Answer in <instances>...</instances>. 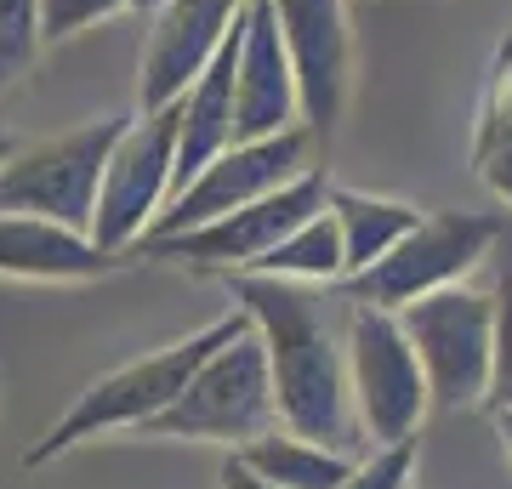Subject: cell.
<instances>
[{
	"instance_id": "1",
	"label": "cell",
	"mask_w": 512,
	"mask_h": 489,
	"mask_svg": "<svg viewBox=\"0 0 512 489\" xmlns=\"http://www.w3.org/2000/svg\"><path fill=\"white\" fill-rule=\"evenodd\" d=\"M234 308L251 313L256 336L274 370L279 427L302 438L359 450V416L348 387V336H336L325 302L296 279L274 273H234Z\"/></svg>"
},
{
	"instance_id": "2",
	"label": "cell",
	"mask_w": 512,
	"mask_h": 489,
	"mask_svg": "<svg viewBox=\"0 0 512 489\" xmlns=\"http://www.w3.org/2000/svg\"><path fill=\"white\" fill-rule=\"evenodd\" d=\"M239 330H251V313L245 308L222 313V319L200 325L194 336H177V342H165V347H154V353H143V359H131V364H120V370H109V376H97L92 387L35 438V450L23 455V467H46L57 455L80 450L86 438L120 433V427H137V433H143L148 421L165 416L171 404L183 399V387L194 381V370H200L222 342H234Z\"/></svg>"
},
{
	"instance_id": "3",
	"label": "cell",
	"mask_w": 512,
	"mask_h": 489,
	"mask_svg": "<svg viewBox=\"0 0 512 489\" xmlns=\"http://www.w3.org/2000/svg\"><path fill=\"white\" fill-rule=\"evenodd\" d=\"M279 427V399H274V370H268V347L262 336L239 330L234 342H222L211 359L194 370L183 399L165 416L143 427V438H194V444H251V438Z\"/></svg>"
},
{
	"instance_id": "4",
	"label": "cell",
	"mask_w": 512,
	"mask_h": 489,
	"mask_svg": "<svg viewBox=\"0 0 512 489\" xmlns=\"http://www.w3.org/2000/svg\"><path fill=\"white\" fill-rule=\"evenodd\" d=\"M131 126V114H103L74 131L40 137V143L18 148L0 165V211H23V217H52L63 228L92 234L97 222V194H103V171L120 143V131Z\"/></svg>"
},
{
	"instance_id": "5",
	"label": "cell",
	"mask_w": 512,
	"mask_h": 489,
	"mask_svg": "<svg viewBox=\"0 0 512 489\" xmlns=\"http://www.w3.org/2000/svg\"><path fill=\"white\" fill-rule=\"evenodd\" d=\"M348 387H353V416L370 444H404L433 410V387L416 359V342L404 330L399 313L353 302L348 308Z\"/></svg>"
},
{
	"instance_id": "6",
	"label": "cell",
	"mask_w": 512,
	"mask_h": 489,
	"mask_svg": "<svg viewBox=\"0 0 512 489\" xmlns=\"http://www.w3.org/2000/svg\"><path fill=\"white\" fill-rule=\"evenodd\" d=\"M507 222L495 211H433L421 217L376 268L348 279V302H370V308L404 313L410 302L433 296V290L461 285L467 273L495 251Z\"/></svg>"
},
{
	"instance_id": "7",
	"label": "cell",
	"mask_w": 512,
	"mask_h": 489,
	"mask_svg": "<svg viewBox=\"0 0 512 489\" xmlns=\"http://www.w3.org/2000/svg\"><path fill=\"white\" fill-rule=\"evenodd\" d=\"M177 126H183V103L154 114H131L120 143L103 171V194H97V222L92 239L103 251H137L148 228L177 194Z\"/></svg>"
},
{
	"instance_id": "8",
	"label": "cell",
	"mask_w": 512,
	"mask_h": 489,
	"mask_svg": "<svg viewBox=\"0 0 512 489\" xmlns=\"http://www.w3.org/2000/svg\"><path fill=\"white\" fill-rule=\"evenodd\" d=\"M410 342H416V359L427 370V387H433V410H467V404H484V387H490V353H495V290H433L399 313Z\"/></svg>"
},
{
	"instance_id": "9",
	"label": "cell",
	"mask_w": 512,
	"mask_h": 489,
	"mask_svg": "<svg viewBox=\"0 0 512 489\" xmlns=\"http://www.w3.org/2000/svg\"><path fill=\"white\" fill-rule=\"evenodd\" d=\"M313 154H319V137H313L308 126H291V131H279V137H256V143L222 148L217 160L205 165L200 177L160 211V222L148 228V239L188 234V228H200V222H211V217H228V211H245V205L268 200L285 182L319 171Z\"/></svg>"
},
{
	"instance_id": "10",
	"label": "cell",
	"mask_w": 512,
	"mask_h": 489,
	"mask_svg": "<svg viewBox=\"0 0 512 489\" xmlns=\"http://www.w3.org/2000/svg\"><path fill=\"white\" fill-rule=\"evenodd\" d=\"M330 205V188L319 171L308 177L285 182L279 194L268 200L245 205V211H228V217H211L200 228H188V234H165V239H148L137 245L143 256H160V262H183V268H211V273H256L262 268V256L274 251L285 234H296L313 211H325Z\"/></svg>"
},
{
	"instance_id": "11",
	"label": "cell",
	"mask_w": 512,
	"mask_h": 489,
	"mask_svg": "<svg viewBox=\"0 0 512 489\" xmlns=\"http://www.w3.org/2000/svg\"><path fill=\"white\" fill-rule=\"evenodd\" d=\"M251 0H165L160 12H148V40L137 63V103L143 114L183 103L188 86L205 74V63L222 52V40L234 35Z\"/></svg>"
},
{
	"instance_id": "12",
	"label": "cell",
	"mask_w": 512,
	"mask_h": 489,
	"mask_svg": "<svg viewBox=\"0 0 512 489\" xmlns=\"http://www.w3.org/2000/svg\"><path fill=\"white\" fill-rule=\"evenodd\" d=\"M279 35L296 63L302 86V120L319 143L348 109V80H353V29H348V0H274Z\"/></svg>"
},
{
	"instance_id": "13",
	"label": "cell",
	"mask_w": 512,
	"mask_h": 489,
	"mask_svg": "<svg viewBox=\"0 0 512 489\" xmlns=\"http://www.w3.org/2000/svg\"><path fill=\"white\" fill-rule=\"evenodd\" d=\"M302 120V86H296V63L279 35L274 0H251L245 6V35H239V97H234V143L256 137H279Z\"/></svg>"
},
{
	"instance_id": "14",
	"label": "cell",
	"mask_w": 512,
	"mask_h": 489,
	"mask_svg": "<svg viewBox=\"0 0 512 489\" xmlns=\"http://www.w3.org/2000/svg\"><path fill=\"white\" fill-rule=\"evenodd\" d=\"M131 256L103 251L92 234L63 228L52 217H23L0 211V279H40V285H80V279H109Z\"/></svg>"
},
{
	"instance_id": "15",
	"label": "cell",
	"mask_w": 512,
	"mask_h": 489,
	"mask_svg": "<svg viewBox=\"0 0 512 489\" xmlns=\"http://www.w3.org/2000/svg\"><path fill=\"white\" fill-rule=\"evenodd\" d=\"M239 35L245 18L234 23V35L222 40V52L205 63V74L183 97V126H177V194L217 160L222 148H234V97H239ZM171 194V200H177Z\"/></svg>"
},
{
	"instance_id": "16",
	"label": "cell",
	"mask_w": 512,
	"mask_h": 489,
	"mask_svg": "<svg viewBox=\"0 0 512 489\" xmlns=\"http://www.w3.org/2000/svg\"><path fill=\"white\" fill-rule=\"evenodd\" d=\"M239 455H245L262 478H274L279 489H336L353 472V461H359L353 450L302 438V433H291V427H274V433L239 444Z\"/></svg>"
},
{
	"instance_id": "17",
	"label": "cell",
	"mask_w": 512,
	"mask_h": 489,
	"mask_svg": "<svg viewBox=\"0 0 512 489\" xmlns=\"http://www.w3.org/2000/svg\"><path fill=\"white\" fill-rule=\"evenodd\" d=\"M330 211L342 228V251H348V279L353 273L376 268L393 245L421 222L416 205L404 200H382V194H359V188H330Z\"/></svg>"
},
{
	"instance_id": "18",
	"label": "cell",
	"mask_w": 512,
	"mask_h": 489,
	"mask_svg": "<svg viewBox=\"0 0 512 489\" xmlns=\"http://www.w3.org/2000/svg\"><path fill=\"white\" fill-rule=\"evenodd\" d=\"M256 273H274V279H296V285H336L348 279V251H342V228L336 211H313L296 234H285L274 251L262 256Z\"/></svg>"
},
{
	"instance_id": "19",
	"label": "cell",
	"mask_w": 512,
	"mask_h": 489,
	"mask_svg": "<svg viewBox=\"0 0 512 489\" xmlns=\"http://www.w3.org/2000/svg\"><path fill=\"white\" fill-rule=\"evenodd\" d=\"M46 46V0H0V91L18 86Z\"/></svg>"
},
{
	"instance_id": "20",
	"label": "cell",
	"mask_w": 512,
	"mask_h": 489,
	"mask_svg": "<svg viewBox=\"0 0 512 489\" xmlns=\"http://www.w3.org/2000/svg\"><path fill=\"white\" fill-rule=\"evenodd\" d=\"M512 137V35L495 46L490 80H484V103H478V126H473V154L478 148Z\"/></svg>"
},
{
	"instance_id": "21",
	"label": "cell",
	"mask_w": 512,
	"mask_h": 489,
	"mask_svg": "<svg viewBox=\"0 0 512 489\" xmlns=\"http://www.w3.org/2000/svg\"><path fill=\"white\" fill-rule=\"evenodd\" d=\"M410 484H416V438H404V444H370L336 489H410Z\"/></svg>"
},
{
	"instance_id": "22",
	"label": "cell",
	"mask_w": 512,
	"mask_h": 489,
	"mask_svg": "<svg viewBox=\"0 0 512 489\" xmlns=\"http://www.w3.org/2000/svg\"><path fill=\"white\" fill-rule=\"evenodd\" d=\"M484 410H490V416H507L512 410V273L495 285V353H490Z\"/></svg>"
},
{
	"instance_id": "23",
	"label": "cell",
	"mask_w": 512,
	"mask_h": 489,
	"mask_svg": "<svg viewBox=\"0 0 512 489\" xmlns=\"http://www.w3.org/2000/svg\"><path fill=\"white\" fill-rule=\"evenodd\" d=\"M120 12H137V0H46V46L86 35L97 23L120 18Z\"/></svg>"
},
{
	"instance_id": "24",
	"label": "cell",
	"mask_w": 512,
	"mask_h": 489,
	"mask_svg": "<svg viewBox=\"0 0 512 489\" xmlns=\"http://www.w3.org/2000/svg\"><path fill=\"white\" fill-rule=\"evenodd\" d=\"M473 165H478V182L490 188L495 200L512 205V137H501V143H490V148H478Z\"/></svg>"
},
{
	"instance_id": "25",
	"label": "cell",
	"mask_w": 512,
	"mask_h": 489,
	"mask_svg": "<svg viewBox=\"0 0 512 489\" xmlns=\"http://www.w3.org/2000/svg\"><path fill=\"white\" fill-rule=\"evenodd\" d=\"M217 484L222 489H279L274 478H262V472L251 467V461H245V455H228V461H222V472H217Z\"/></svg>"
},
{
	"instance_id": "26",
	"label": "cell",
	"mask_w": 512,
	"mask_h": 489,
	"mask_svg": "<svg viewBox=\"0 0 512 489\" xmlns=\"http://www.w3.org/2000/svg\"><path fill=\"white\" fill-rule=\"evenodd\" d=\"M495 433H501V450L512 455V410H507V416H495Z\"/></svg>"
},
{
	"instance_id": "27",
	"label": "cell",
	"mask_w": 512,
	"mask_h": 489,
	"mask_svg": "<svg viewBox=\"0 0 512 489\" xmlns=\"http://www.w3.org/2000/svg\"><path fill=\"white\" fill-rule=\"evenodd\" d=\"M12 154H18V143H12V137H6V131H0V165L12 160Z\"/></svg>"
},
{
	"instance_id": "28",
	"label": "cell",
	"mask_w": 512,
	"mask_h": 489,
	"mask_svg": "<svg viewBox=\"0 0 512 489\" xmlns=\"http://www.w3.org/2000/svg\"><path fill=\"white\" fill-rule=\"evenodd\" d=\"M165 0H137V12H160Z\"/></svg>"
}]
</instances>
